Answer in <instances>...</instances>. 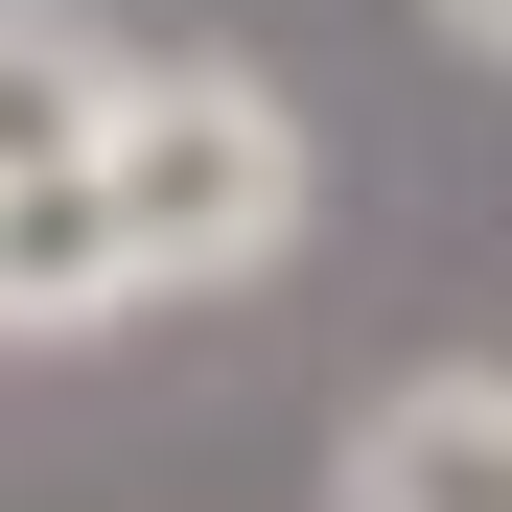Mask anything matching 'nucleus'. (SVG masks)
<instances>
[{
  "mask_svg": "<svg viewBox=\"0 0 512 512\" xmlns=\"http://www.w3.org/2000/svg\"><path fill=\"white\" fill-rule=\"evenodd\" d=\"M117 24L94 0H0V187H47V163H94V117H117Z\"/></svg>",
  "mask_w": 512,
  "mask_h": 512,
  "instance_id": "obj_3",
  "label": "nucleus"
},
{
  "mask_svg": "<svg viewBox=\"0 0 512 512\" xmlns=\"http://www.w3.org/2000/svg\"><path fill=\"white\" fill-rule=\"evenodd\" d=\"M70 326H117V233H94V187H0V350H70Z\"/></svg>",
  "mask_w": 512,
  "mask_h": 512,
  "instance_id": "obj_4",
  "label": "nucleus"
},
{
  "mask_svg": "<svg viewBox=\"0 0 512 512\" xmlns=\"http://www.w3.org/2000/svg\"><path fill=\"white\" fill-rule=\"evenodd\" d=\"M419 24H443V47H466V70H512V0H419Z\"/></svg>",
  "mask_w": 512,
  "mask_h": 512,
  "instance_id": "obj_5",
  "label": "nucleus"
},
{
  "mask_svg": "<svg viewBox=\"0 0 512 512\" xmlns=\"http://www.w3.org/2000/svg\"><path fill=\"white\" fill-rule=\"evenodd\" d=\"M94 233H117V303H233V280H280L303 256V94L256 47H140L117 70V117H94Z\"/></svg>",
  "mask_w": 512,
  "mask_h": 512,
  "instance_id": "obj_1",
  "label": "nucleus"
},
{
  "mask_svg": "<svg viewBox=\"0 0 512 512\" xmlns=\"http://www.w3.org/2000/svg\"><path fill=\"white\" fill-rule=\"evenodd\" d=\"M326 512H512V373H396L326 466Z\"/></svg>",
  "mask_w": 512,
  "mask_h": 512,
  "instance_id": "obj_2",
  "label": "nucleus"
}]
</instances>
